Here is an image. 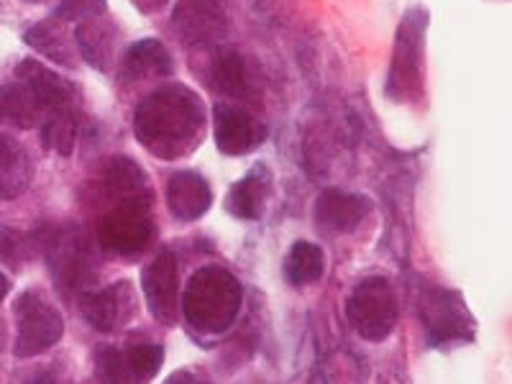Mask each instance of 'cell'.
Here are the masks:
<instances>
[{"label":"cell","instance_id":"cell-1","mask_svg":"<svg viewBox=\"0 0 512 384\" xmlns=\"http://www.w3.org/2000/svg\"><path fill=\"white\" fill-rule=\"evenodd\" d=\"M205 123L203 98L182 82H169L136 105L134 136L152 157L172 162L198 149Z\"/></svg>","mask_w":512,"mask_h":384},{"label":"cell","instance_id":"cell-2","mask_svg":"<svg viewBox=\"0 0 512 384\" xmlns=\"http://www.w3.org/2000/svg\"><path fill=\"white\" fill-rule=\"evenodd\" d=\"M241 303H244V287L236 280V274L228 272L226 267L210 264L198 269L187 282L182 292V315L195 331L218 336L233 326Z\"/></svg>","mask_w":512,"mask_h":384},{"label":"cell","instance_id":"cell-3","mask_svg":"<svg viewBox=\"0 0 512 384\" xmlns=\"http://www.w3.org/2000/svg\"><path fill=\"white\" fill-rule=\"evenodd\" d=\"M431 13L425 6H410L402 13L395 34L390 72L384 82V95L397 105L418 103L425 88V39H428Z\"/></svg>","mask_w":512,"mask_h":384},{"label":"cell","instance_id":"cell-4","mask_svg":"<svg viewBox=\"0 0 512 384\" xmlns=\"http://www.w3.org/2000/svg\"><path fill=\"white\" fill-rule=\"evenodd\" d=\"M44 254H47L49 272L54 285L64 292H80L85 295L88 287L98 277V262L93 256V246L85 239V233L72 226L49 228L44 233Z\"/></svg>","mask_w":512,"mask_h":384},{"label":"cell","instance_id":"cell-5","mask_svg":"<svg viewBox=\"0 0 512 384\" xmlns=\"http://www.w3.org/2000/svg\"><path fill=\"white\" fill-rule=\"evenodd\" d=\"M149 200H123L103 210L98 221V244L121 259H136L152 244L157 226Z\"/></svg>","mask_w":512,"mask_h":384},{"label":"cell","instance_id":"cell-6","mask_svg":"<svg viewBox=\"0 0 512 384\" xmlns=\"http://www.w3.org/2000/svg\"><path fill=\"white\" fill-rule=\"evenodd\" d=\"M420 320L428 346L446 349L451 344H466L477 333V320L466 308L464 297L456 290L425 285L420 292Z\"/></svg>","mask_w":512,"mask_h":384},{"label":"cell","instance_id":"cell-7","mask_svg":"<svg viewBox=\"0 0 512 384\" xmlns=\"http://www.w3.org/2000/svg\"><path fill=\"white\" fill-rule=\"evenodd\" d=\"M346 318L364 341H387L397 326V297L390 280L382 274L364 277L346 300Z\"/></svg>","mask_w":512,"mask_h":384},{"label":"cell","instance_id":"cell-8","mask_svg":"<svg viewBox=\"0 0 512 384\" xmlns=\"http://www.w3.org/2000/svg\"><path fill=\"white\" fill-rule=\"evenodd\" d=\"M16 313V346L13 354L18 359H31L52 346H57L64 336V320L59 310L41 292L26 290L13 305Z\"/></svg>","mask_w":512,"mask_h":384},{"label":"cell","instance_id":"cell-9","mask_svg":"<svg viewBox=\"0 0 512 384\" xmlns=\"http://www.w3.org/2000/svg\"><path fill=\"white\" fill-rule=\"evenodd\" d=\"M172 31L190 49H216L228 36V13L221 0H177Z\"/></svg>","mask_w":512,"mask_h":384},{"label":"cell","instance_id":"cell-10","mask_svg":"<svg viewBox=\"0 0 512 384\" xmlns=\"http://www.w3.org/2000/svg\"><path fill=\"white\" fill-rule=\"evenodd\" d=\"M141 290H144L149 313L162 326H175L180 280H177V256L172 251H159L152 262L146 264V269L141 272Z\"/></svg>","mask_w":512,"mask_h":384},{"label":"cell","instance_id":"cell-11","mask_svg":"<svg viewBox=\"0 0 512 384\" xmlns=\"http://www.w3.org/2000/svg\"><path fill=\"white\" fill-rule=\"evenodd\" d=\"M213 136L218 152L226 157H246L267 141V126L249 111L218 103L213 108Z\"/></svg>","mask_w":512,"mask_h":384},{"label":"cell","instance_id":"cell-12","mask_svg":"<svg viewBox=\"0 0 512 384\" xmlns=\"http://www.w3.org/2000/svg\"><path fill=\"white\" fill-rule=\"evenodd\" d=\"M16 77L34 93L44 113L72 111V108L80 111V93H77L75 85L36 59H21L16 67Z\"/></svg>","mask_w":512,"mask_h":384},{"label":"cell","instance_id":"cell-13","mask_svg":"<svg viewBox=\"0 0 512 384\" xmlns=\"http://www.w3.org/2000/svg\"><path fill=\"white\" fill-rule=\"evenodd\" d=\"M372 213V200L359 192H344L328 187L315 200V226L328 236L351 233Z\"/></svg>","mask_w":512,"mask_h":384},{"label":"cell","instance_id":"cell-14","mask_svg":"<svg viewBox=\"0 0 512 384\" xmlns=\"http://www.w3.org/2000/svg\"><path fill=\"white\" fill-rule=\"evenodd\" d=\"M80 310L90 326L98 328L100 333H111L136 313L134 290L128 282H116L103 290H88L80 297Z\"/></svg>","mask_w":512,"mask_h":384},{"label":"cell","instance_id":"cell-15","mask_svg":"<svg viewBox=\"0 0 512 384\" xmlns=\"http://www.w3.org/2000/svg\"><path fill=\"white\" fill-rule=\"evenodd\" d=\"M167 205L177 221L192 223L203 218L213 205L208 180L195 169H182L167 180Z\"/></svg>","mask_w":512,"mask_h":384},{"label":"cell","instance_id":"cell-16","mask_svg":"<svg viewBox=\"0 0 512 384\" xmlns=\"http://www.w3.org/2000/svg\"><path fill=\"white\" fill-rule=\"evenodd\" d=\"M67 26L70 24H62L57 18H44V21L26 29L24 41L64 70H75L77 62H80V52H77V44L72 41Z\"/></svg>","mask_w":512,"mask_h":384},{"label":"cell","instance_id":"cell-17","mask_svg":"<svg viewBox=\"0 0 512 384\" xmlns=\"http://www.w3.org/2000/svg\"><path fill=\"white\" fill-rule=\"evenodd\" d=\"M75 44L80 57L85 59L90 67H95L98 72H111V64L118 47V31L108 18L98 16L77 24Z\"/></svg>","mask_w":512,"mask_h":384},{"label":"cell","instance_id":"cell-18","mask_svg":"<svg viewBox=\"0 0 512 384\" xmlns=\"http://www.w3.org/2000/svg\"><path fill=\"white\" fill-rule=\"evenodd\" d=\"M175 72V59L159 39H141L126 49L121 62L123 82H141L152 77H169Z\"/></svg>","mask_w":512,"mask_h":384},{"label":"cell","instance_id":"cell-19","mask_svg":"<svg viewBox=\"0 0 512 384\" xmlns=\"http://www.w3.org/2000/svg\"><path fill=\"white\" fill-rule=\"evenodd\" d=\"M269 192H272V175H269L267 164H256L249 175L241 177V180L231 187L226 208L231 210L236 218L259 221V218L264 216V208H267Z\"/></svg>","mask_w":512,"mask_h":384},{"label":"cell","instance_id":"cell-20","mask_svg":"<svg viewBox=\"0 0 512 384\" xmlns=\"http://www.w3.org/2000/svg\"><path fill=\"white\" fill-rule=\"evenodd\" d=\"M34 180V162L26 146L8 134H0V200H16Z\"/></svg>","mask_w":512,"mask_h":384},{"label":"cell","instance_id":"cell-21","mask_svg":"<svg viewBox=\"0 0 512 384\" xmlns=\"http://www.w3.org/2000/svg\"><path fill=\"white\" fill-rule=\"evenodd\" d=\"M44 118L39 100L24 82L0 85V126L31 128Z\"/></svg>","mask_w":512,"mask_h":384},{"label":"cell","instance_id":"cell-22","mask_svg":"<svg viewBox=\"0 0 512 384\" xmlns=\"http://www.w3.org/2000/svg\"><path fill=\"white\" fill-rule=\"evenodd\" d=\"M210 82L213 90H218L226 98H249V77H246V64L236 49H221L210 67Z\"/></svg>","mask_w":512,"mask_h":384},{"label":"cell","instance_id":"cell-23","mask_svg":"<svg viewBox=\"0 0 512 384\" xmlns=\"http://www.w3.org/2000/svg\"><path fill=\"white\" fill-rule=\"evenodd\" d=\"M323 272H326V256H323L320 246L310 244V241L292 244L285 259V280L292 287L313 285L323 277Z\"/></svg>","mask_w":512,"mask_h":384},{"label":"cell","instance_id":"cell-24","mask_svg":"<svg viewBox=\"0 0 512 384\" xmlns=\"http://www.w3.org/2000/svg\"><path fill=\"white\" fill-rule=\"evenodd\" d=\"M77 134H80V111H52L41 118V144L49 152L70 157L75 152Z\"/></svg>","mask_w":512,"mask_h":384},{"label":"cell","instance_id":"cell-25","mask_svg":"<svg viewBox=\"0 0 512 384\" xmlns=\"http://www.w3.org/2000/svg\"><path fill=\"white\" fill-rule=\"evenodd\" d=\"M123 356L134 384H149L164 364V349L159 344H136L123 351Z\"/></svg>","mask_w":512,"mask_h":384},{"label":"cell","instance_id":"cell-26","mask_svg":"<svg viewBox=\"0 0 512 384\" xmlns=\"http://www.w3.org/2000/svg\"><path fill=\"white\" fill-rule=\"evenodd\" d=\"M95 369H98V377L105 384H134L131 374H128L126 356H123V351L113 349V346H98L95 349Z\"/></svg>","mask_w":512,"mask_h":384},{"label":"cell","instance_id":"cell-27","mask_svg":"<svg viewBox=\"0 0 512 384\" xmlns=\"http://www.w3.org/2000/svg\"><path fill=\"white\" fill-rule=\"evenodd\" d=\"M105 8H108L105 0H62L54 8L52 18L62 21V24H82L88 18L105 16Z\"/></svg>","mask_w":512,"mask_h":384},{"label":"cell","instance_id":"cell-28","mask_svg":"<svg viewBox=\"0 0 512 384\" xmlns=\"http://www.w3.org/2000/svg\"><path fill=\"white\" fill-rule=\"evenodd\" d=\"M31 256V241L26 239L24 233L8 231V228H0V259L11 267H18L21 262H26Z\"/></svg>","mask_w":512,"mask_h":384},{"label":"cell","instance_id":"cell-29","mask_svg":"<svg viewBox=\"0 0 512 384\" xmlns=\"http://www.w3.org/2000/svg\"><path fill=\"white\" fill-rule=\"evenodd\" d=\"M131 3H134L141 16H154V13L164 11L169 6V0H131Z\"/></svg>","mask_w":512,"mask_h":384},{"label":"cell","instance_id":"cell-30","mask_svg":"<svg viewBox=\"0 0 512 384\" xmlns=\"http://www.w3.org/2000/svg\"><path fill=\"white\" fill-rule=\"evenodd\" d=\"M164 384H208V382H205L200 374L190 372V369H180V372L172 374V377H169Z\"/></svg>","mask_w":512,"mask_h":384},{"label":"cell","instance_id":"cell-31","mask_svg":"<svg viewBox=\"0 0 512 384\" xmlns=\"http://www.w3.org/2000/svg\"><path fill=\"white\" fill-rule=\"evenodd\" d=\"M8 290H11V282H8V277H6V274L0 272V303H3V300H6Z\"/></svg>","mask_w":512,"mask_h":384},{"label":"cell","instance_id":"cell-32","mask_svg":"<svg viewBox=\"0 0 512 384\" xmlns=\"http://www.w3.org/2000/svg\"><path fill=\"white\" fill-rule=\"evenodd\" d=\"M36 384H44V382H36Z\"/></svg>","mask_w":512,"mask_h":384}]
</instances>
